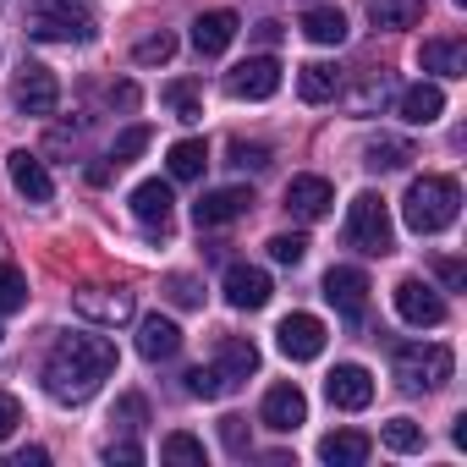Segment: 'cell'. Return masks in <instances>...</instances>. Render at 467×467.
Returning a JSON list of instances; mask_svg holds the SVG:
<instances>
[{"instance_id": "ac0fdd59", "label": "cell", "mask_w": 467, "mask_h": 467, "mask_svg": "<svg viewBox=\"0 0 467 467\" xmlns=\"http://www.w3.org/2000/svg\"><path fill=\"white\" fill-rule=\"evenodd\" d=\"M270 297H275V286H270V275H265L259 265H231V270H225V303H231V308H248V314H254V308H265Z\"/></svg>"}, {"instance_id": "d4e9b609", "label": "cell", "mask_w": 467, "mask_h": 467, "mask_svg": "<svg viewBox=\"0 0 467 467\" xmlns=\"http://www.w3.org/2000/svg\"><path fill=\"white\" fill-rule=\"evenodd\" d=\"M297 94H303L308 105L336 99V94H341V67H330V61H308V67L297 72Z\"/></svg>"}, {"instance_id": "60d3db41", "label": "cell", "mask_w": 467, "mask_h": 467, "mask_svg": "<svg viewBox=\"0 0 467 467\" xmlns=\"http://www.w3.org/2000/svg\"><path fill=\"white\" fill-rule=\"evenodd\" d=\"M165 297H171L176 308H203V286H198L192 275H165Z\"/></svg>"}, {"instance_id": "7c38bea8", "label": "cell", "mask_w": 467, "mask_h": 467, "mask_svg": "<svg viewBox=\"0 0 467 467\" xmlns=\"http://www.w3.org/2000/svg\"><path fill=\"white\" fill-rule=\"evenodd\" d=\"M325 396H330V407H341V412H363V407L374 401V374H368L363 363H336L330 379H325Z\"/></svg>"}, {"instance_id": "83f0119b", "label": "cell", "mask_w": 467, "mask_h": 467, "mask_svg": "<svg viewBox=\"0 0 467 467\" xmlns=\"http://www.w3.org/2000/svg\"><path fill=\"white\" fill-rule=\"evenodd\" d=\"M203 165H209L203 138H182V143H171V182H198Z\"/></svg>"}, {"instance_id": "1f68e13d", "label": "cell", "mask_w": 467, "mask_h": 467, "mask_svg": "<svg viewBox=\"0 0 467 467\" xmlns=\"http://www.w3.org/2000/svg\"><path fill=\"white\" fill-rule=\"evenodd\" d=\"M379 434H385V445H390V451H401V456L423 451V423H412V418H390Z\"/></svg>"}, {"instance_id": "7dc6e473", "label": "cell", "mask_w": 467, "mask_h": 467, "mask_svg": "<svg viewBox=\"0 0 467 467\" xmlns=\"http://www.w3.org/2000/svg\"><path fill=\"white\" fill-rule=\"evenodd\" d=\"M50 462V451H39V445H28V451H17V467H45Z\"/></svg>"}, {"instance_id": "8992f818", "label": "cell", "mask_w": 467, "mask_h": 467, "mask_svg": "<svg viewBox=\"0 0 467 467\" xmlns=\"http://www.w3.org/2000/svg\"><path fill=\"white\" fill-rule=\"evenodd\" d=\"M12 105H17L23 116H56V105H61L56 72L39 67V61H23V72L12 78Z\"/></svg>"}, {"instance_id": "ffe728a7", "label": "cell", "mask_w": 467, "mask_h": 467, "mask_svg": "<svg viewBox=\"0 0 467 467\" xmlns=\"http://www.w3.org/2000/svg\"><path fill=\"white\" fill-rule=\"evenodd\" d=\"M396 110H401V121L429 127V121L445 116V88H440V83H412V88L396 94Z\"/></svg>"}, {"instance_id": "5b68a950", "label": "cell", "mask_w": 467, "mask_h": 467, "mask_svg": "<svg viewBox=\"0 0 467 467\" xmlns=\"http://www.w3.org/2000/svg\"><path fill=\"white\" fill-rule=\"evenodd\" d=\"M451 368H456V358H451V347H440V341L396 347V379H401V390H440V385L451 379Z\"/></svg>"}, {"instance_id": "d6986e66", "label": "cell", "mask_w": 467, "mask_h": 467, "mask_svg": "<svg viewBox=\"0 0 467 467\" xmlns=\"http://www.w3.org/2000/svg\"><path fill=\"white\" fill-rule=\"evenodd\" d=\"M254 368H259V347H254L248 336H225V341H220V352H214V374L225 379V390H237Z\"/></svg>"}, {"instance_id": "e575fe53", "label": "cell", "mask_w": 467, "mask_h": 467, "mask_svg": "<svg viewBox=\"0 0 467 467\" xmlns=\"http://www.w3.org/2000/svg\"><path fill=\"white\" fill-rule=\"evenodd\" d=\"M165 105L176 110V121H198V116H203V94H198V83H171V88H165Z\"/></svg>"}, {"instance_id": "7402d4cb", "label": "cell", "mask_w": 467, "mask_h": 467, "mask_svg": "<svg viewBox=\"0 0 467 467\" xmlns=\"http://www.w3.org/2000/svg\"><path fill=\"white\" fill-rule=\"evenodd\" d=\"M138 352H143L149 363H165V358H176V352H182V330H176L171 319L149 314V319L138 325Z\"/></svg>"}, {"instance_id": "9c48e42d", "label": "cell", "mask_w": 467, "mask_h": 467, "mask_svg": "<svg viewBox=\"0 0 467 467\" xmlns=\"http://www.w3.org/2000/svg\"><path fill=\"white\" fill-rule=\"evenodd\" d=\"M325 297H330V308L341 314V319H363L368 314V275L358 270V265H336L330 275H325Z\"/></svg>"}, {"instance_id": "7bdbcfd3", "label": "cell", "mask_w": 467, "mask_h": 467, "mask_svg": "<svg viewBox=\"0 0 467 467\" xmlns=\"http://www.w3.org/2000/svg\"><path fill=\"white\" fill-rule=\"evenodd\" d=\"M17 423H23V401L0 390V440H12V434H17Z\"/></svg>"}, {"instance_id": "ee69618b", "label": "cell", "mask_w": 467, "mask_h": 467, "mask_svg": "<svg viewBox=\"0 0 467 467\" xmlns=\"http://www.w3.org/2000/svg\"><path fill=\"white\" fill-rule=\"evenodd\" d=\"M434 275H440L451 292H462V286H467V265H462V259H434Z\"/></svg>"}, {"instance_id": "44dd1931", "label": "cell", "mask_w": 467, "mask_h": 467, "mask_svg": "<svg viewBox=\"0 0 467 467\" xmlns=\"http://www.w3.org/2000/svg\"><path fill=\"white\" fill-rule=\"evenodd\" d=\"M237 28H243L237 12H203V17L192 23V50H198V56H220L231 39H237Z\"/></svg>"}, {"instance_id": "9a60e30c", "label": "cell", "mask_w": 467, "mask_h": 467, "mask_svg": "<svg viewBox=\"0 0 467 467\" xmlns=\"http://www.w3.org/2000/svg\"><path fill=\"white\" fill-rule=\"evenodd\" d=\"M6 176H12V187H17L28 203H50V198H56V176H50L45 160L28 154V149H12V154H6Z\"/></svg>"}, {"instance_id": "4fadbf2b", "label": "cell", "mask_w": 467, "mask_h": 467, "mask_svg": "<svg viewBox=\"0 0 467 467\" xmlns=\"http://www.w3.org/2000/svg\"><path fill=\"white\" fill-rule=\"evenodd\" d=\"M127 203H132V214L143 220L149 237H171V203H176V198H171V182H160V176H154V182H138Z\"/></svg>"}, {"instance_id": "603a6c76", "label": "cell", "mask_w": 467, "mask_h": 467, "mask_svg": "<svg viewBox=\"0 0 467 467\" xmlns=\"http://www.w3.org/2000/svg\"><path fill=\"white\" fill-rule=\"evenodd\" d=\"M368 451H374V440H368V434H358V429H336V434H325V440H319V456H325L330 467H363V462H368Z\"/></svg>"}, {"instance_id": "f1b7e54d", "label": "cell", "mask_w": 467, "mask_h": 467, "mask_svg": "<svg viewBox=\"0 0 467 467\" xmlns=\"http://www.w3.org/2000/svg\"><path fill=\"white\" fill-rule=\"evenodd\" d=\"M374 28H412L423 17V0H368Z\"/></svg>"}, {"instance_id": "4dcf8cb0", "label": "cell", "mask_w": 467, "mask_h": 467, "mask_svg": "<svg viewBox=\"0 0 467 467\" xmlns=\"http://www.w3.org/2000/svg\"><path fill=\"white\" fill-rule=\"evenodd\" d=\"M182 379H187V396H198V401H220V396H231L225 379L214 374V363H198V368H187Z\"/></svg>"}, {"instance_id": "8fae6325", "label": "cell", "mask_w": 467, "mask_h": 467, "mask_svg": "<svg viewBox=\"0 0 467 467\" xmlns=\"http://www.w3.org/2000/svg\"><path fill=\"white\" fill-rule=\"evenodd\" d=\"M275 347H281L292 363H314V358L325 352V319H314V314H286L281 330H275Z\"/></svg>"}, {"instance_id": "836d02e7", "label": "cell", "mask_w": 467, "mask_h": 467, "mask_svg": "<svg viewBox=\"0 0 467 467\" xmlns=\"http://www.w3.org/2000/svg\"><path fill=\"white\" fill-rule=\"evenodd\" d=\"M171 56H176V34H165V28H160V34H149V39H138V50H132V61H138V67H165Z\"/></svg>"}, {"instance_id": "bcb514c9", "label": "cell", "mask_w": 467, "mask_h": 467, "mask_svg": "<svg viewBox=\"0 0 467 467\" xmlns=\"http://www.w3.org/2000/svg\"><path fill=\"white\" fill-rule=\"evenodd\" d=\"M110 105L132 110V105H138V88H132V83H116V88H110Z\"/></svg>"}, {"instance_id": "b9f144b4", "label": "cell", "mask_w": 467, "mask_h": 467, "mask_svg": "<svg viewBox=\"0 0 467 467\" xmlns=\"http://www.w3.org/2000/svg\"><path fill=\"white\" fill-rule=\"evenodd\" d=\"M220 445H225L231 456H248V451H254V440H248V418H220Z\"/></svg>"}, {"instance_id": "d6a6232c", "label": "cell", "mask_w": 467, "mask_h": 467, "mask_svg": "<svg viewBox=\"0 0 467 467\" xmlns=\"http://www.w3.org/2000/svg\"><path fill=\"white\" fill-rule=\"evenodd\" d=\"M17 308H28V281L17 265H0V314H17Z\"/></svg>"}, {"instance_id": "f35d334b", "label": "cell", "mask_w": 467, "mask_h": 467, "mask_svg": "<svg viewBox=\"0 0 467 467\" xmlns=\"http://www.w3.org/2000/svg\"><path fill=\"white\" fill-rule=\"evenodd\" d=\"M149 143H154V132H149V127H127V132L110 143V160H116V165H127V160H138Z\"/></svg>"}, {"instance_id": "8d00e7d4", "label": "cell", "mask_w": 467, "mask_h": 467, "mask_svg": "<svg viewBox=\"0 0 467 467\" xmlns=\"http://www.w3.org/2000/svg\"><path fill=\"white\" fill-rule=\"evenodd\" d=\"M390 94H396V88H390V78L379 72V78H368V83H363V88L352 94V110H358V116H374V110H379V105H385Z\"/></svg>"}, {"instance_id": "d590c367", "label": "cell", "mask_w": 467, "mask_h": 467, "mask_svg": "<svg viewBox=\"0 0 467 467\" xmlns=\"http://www.w3.org/2000/svg\"><path fill=\"white\" fill-rule=\"evenodd\" d=\"M265 248H270V259H275V265H292V270L308 259V237H297V231H281V237H270Z\"/></svg>"}, {"instance_id": "30bf717a", "label": "cell", "mask_w": 467, "mask_h": 467, "mask_svg": "<svg viewBox=\"0 0 467 467\" xmlns=\"http://www.w3.org/2000/svg\"><path fill=\"white\" fill-rule=\"evenodd\" d=\"M396 314H401L407 325H418V330H434V325H445V297H440L434 286H423L418 275H407V281L396 286Z\"/></svg>"}, {"instance_id": "6da1fadb", "label": "cell", "mask_w": 467, "mask_h": 467, "mask_svg": "<svg viewBox=\"0 0 467 467\" xmlns=\"http://www.w3.org/2000/svg\"><path fill=\"white\" fill-rule=\"evenodd\" d=\"M116 374V341L105 336H61L45 358V390L61 407H83Z\"/></svg>"}, {"instance_id": "7a4b0ae2", "label": "cell", "mask_w": 467, "mask_h": 467, "mask_svg": "<svg viewBox=\"0 0 467 467\" xmlns=\"http://www.w3.org/2000/svg\"><path fill=\"white\" fill-rule=\"evenodd\" d=\"M456 209H462V187L456 176H418L401 198V220L418 237H440L445 225H456Z\"/></svg>"}, {"instance_id": "ba28073f", "label": "cell", "mask_w": 467, "mask_h": 467, "mask_svg": "<svg viewBox=\"0 0 467 467\" xmlns=\"http://www.w3.org/2000/svg\"><path fill=\"white\" fill-rule=\"evenodd\" d=\"M275 88H281V61L275 56H254V61L225 72V94L231 99H270Z\"/></svg>"}, {"instance_id": "484cf974", "label": "cell", "mask_w": 467, "mask_h": 467, "mask_svg": "<svg viewBox=\"0 0 467 467\" xmlns=\"http://www.w3.org/2000/svg\"><path fill=\"white\" fill-rule=\"evenodd\" d=\"M412 160H418V154H412V143H407V138H374V143L363 149V165H368V171H379V176H385V171H407Z\"/></svg>"}, {"instance_id": "ab89813d", "label": "cell", "mask_w": 467, "mask_h": 467, "mask_svg": "<svg viewBox=\"0 0 467 467\" xmlns=\"http://www.w3.org/2000/svg\"><path fill=\"white\" fill-rule=\"evenodd\" d=\"M231 165H237V171H270V149L265 143H243V138H231Z\"/></svg>"}, {"instance_id": "f546056e", "label": "cell", "mask_w": 467, "mask_h": 467, "mask_svg": "<svg viewBox=\"0 0 467 467\" xmlns=\"http://www.w3.org/2000/svg\"><path fill=\"white\" fill-rule=\"evenodd\" d=\"M160 462H176V467H203V440H192V434H165L160 440Z\"/></svg>"}, {"instance_id": "cb8c5ba5", "label": "cell", "mask_w": 467, "mask_h": 467, "mask_svg": "<svg viewBox=\"0 0 467 467\" xmlns=\"http://www.w3.org/2000/svg\"><path fill=\"white\" fill-rule=\"evenodd\" d=\"M418 67L423 72H440V78H462L467 72V45L462 39H423Z\"/></svg>"}, {"instance_id": "277c9868", "label": "cell", "mask_w": 467, "mask_h": 467, "mask_svg": "<svg viewBox=\"0 0 467 467\" xmlns=\"http://www.w3.org/2000/svg\"><path fill=\"white\" fill-rule=\"evenodd\" d=\"M347 248H358L368 259H385L396 248V225H390V209L379 192H358L347 203Z\"/></svg>"}, {"instance_id": "2e32d148", "label": "cell", "mask_w": 467, "mask_h": 467, "mask_svg": "<svg viewBox=\"0 0 467 467\" xmlns=\"http://www.w3.org/2000/svg\"><path fill=\"white\" fill-rule=\"evenodd\" d=\"M259 423L275 429V434H292L297 423H308V396L297 385H270L265 390V407H259Z\"/></svg>"}, {"instance_id": "74e56055", "label": "cell", "mask_w": 467, "mask_h": 467, "mask_svg": "<svg viewBox=\"0 0 467 467\" xmlns=\"http://www.w3.org/2000/svg\"><path fill=\"white\" fill-rule=\"evenodd\" d=\"M110 423L127 429V434H138V429L149 423V401H143V396H121V401L110 407Z\"/></svg>"}, {"instance_id": "f6af8a7d", "label": "cell", "mask_w": 467, "mask_h": 467, "mask_svg": "<svg viewBox=\"0 0 467 467\" xmlns=\"http://www.w3.org/2000/svg\"><path fill=\"white\" fill-rule=\"evenodd\" d=\"M105 462H143V445H132V440H110V445H105Z\"/></svg>"}, {"instance_id": "3957f363", "label": "cell", "mask_w": 467, "mask_h": 467, "mask_svg": "<svg viewBox=\"0 0 467 467\" xmlns=\"http://www.w3.org/2000/svg\"><path fill=\"white\" fill-rule=\"evenodd\" d=\"M28 34L45 45H88L94 39V12L83 0H34L28 6Z\"/></svg>"}, {"instance_id": "e0dca14e", "label": "cell", "mask_w": 467, "mask_h": 467, "mask_svg": "<svg viewBox=\"0 0 467 467\" xmlns=\"http://www.w3.org/2000/svg\"><path fill=\"white\" fill-rule=\"evenodd\" d=\"M336 203V187L325 176H292L286 182V214L292 220H325Z\"/></svg>"}, {"instance_id": "5bb4252c", "label": "cell", "mask_w": 467, "mask_h": 467, "mask_svg": "<svg viewBox=\"0 0 467 467\" xmlns=\"http://www.w3.org/2000/svg\"><path fill=\"white\" fill-rule=\"evenodd\" d=\"M248 209H254V192H248V187H214V192H203V198L192 203V220H198V231H209V225L243 220Z\"/></svg>"}, {"instance_id": "c3c4849f", "label": "cell", "mask_w": 467, "mask_h": 467, "mask_svg": "<svg viewBox=\"0 0 467 467\" xmlns=\"http://www.w3.org/2000/svg\"><path fill=\"white\" fill-rule=\"evenodd\" d=\"M254 34H259V39H265V45H281V23H270V17H265V23H259V28H254Z\"/></svg>"}, {"instance_id": "52a82bcc", "label": "cell", "mask_w": 467, "mask_h": 467, "mask_svg": "<svg viewBox=\"0 0 467 467\" xmlns=\"http://www.w3.org/2000/svg\"><path fill=\"white\" fill-rule=\"evenodd\" d=\"M72 308L88 319V325H127L132 314H138V297L132 292H121V286H78L72 292Z\"/></svg>"}, {"instance_id": "4316f807", "label": "cell", "mask_w": 467, "mask_h": 467, "mask_svg": "<svg viewBox=\"0 0 467 467\" xmlns=\"http://www.w3.org/2000/svg\"><path fill=\"white\" fill-rule=\"evenodd\" d=\"M303 34H308L314 45H347V12H341V6H314V12L303 17Z\"/></svg>"}]
</instances>
